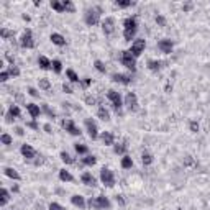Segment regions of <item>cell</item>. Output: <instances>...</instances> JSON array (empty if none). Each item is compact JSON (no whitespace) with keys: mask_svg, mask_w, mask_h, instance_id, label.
Here are the masks:
<instances>
[{"mask_svg":"<svg viewBox=\"0 0 210 210\" xmlns=\"http://www.w3.org/2000/svg\"><path fill=\"white\" fill-rule=\"evenodd\" d=\"M122 62L123 66H127L128 69H135V56L132 54V51H125L122 54Z\"/></svg>","mask_w":210,"mask_h":210,"instance_id":"cell-1","label":"cell"},{"mask_svg":"<svg viewBox=\"0 0 210 210\" xmlns=\"http://www.w3.org/2000/svg\"><path fill=\"white\" fill-rule=\"evenodd\" d=\"M100 177H102V182L107 185H113V182H115V177H113V173H112L110 169H102V174H100Z\"/></svg>","mask_w":210,"mask_h":210,"instance_id":"cell-2","label":"cell"},{"mask_svg":"<svg viewBox=\"0 0 210 210\" xmlns=\"http://www.w3.org/2000/svg\"><path fill=\"white\" fill-rule=\"evenodd\" d=\"M107 97L110 99V102L113 103V107H115L117 110H118V108L122 107V97H120L118 92H115V91H108Z\"/></svg>","mask_w":210,"mask_h":210,"instance_id":"cell-3","label":"cell"},{"mask_svg":"<svg viewBox=\"0 0 210 210\" xmlns=\"http://www.w3.org/2000/svg\"><path fill=\"white\" fill-rule=\"evenodd\" d=\"M144 46H146L144 40H136V41L132 45V54H133V56H140V54L143 53Z\"/></svg>","mask_w":210,"mask_h":210,"instance_id":"cell-4","label":"cell"},{"mask_svg":"<svg viewBox=\"0 0 210 210\" xmlns=\"http://www.w3.org/2000/svg\"><path fill=\"white\" fill-rule=\"evenodd\" d=\"M21 45L25 46V48H33L35 46V41L33 38H31V31H25V35H23V38H21Z\"/></svg>","mask_w":210,"mask_h":210,"instance_id":"cell-5","label":"cell"},{"mask_svg":"<svg viewBox=\"0 0 210 210\" xmlns=\"http://www.w3.org/2000/svg\"><path fill=\"white\" fill-rule=\"evenodd\" d=\"M62 127L66 128L69 133H72V135H79V133H81V130H79V128L74 125V122H72V120H66V122L62 123Z\"/></svg>","mask_w":210,"mask_h":210,"instance_id":"cell-6","label":"cell"},{"mask_svg":"<svg viewBox=\"0 0 210 210\" xmlns=\"http://www.w3.org/2000/svg\"><path fill=\"white\" fill-rule=\"evenodd\" d=\"M21 153H23V156L28 158V159H33V158L36 156V151H35L30 144H23V146H21Z\"/></svg>","mask_w":210,"mask_h":210,"instance_id":"cell-7","label":"cell"},{"mask_svg":"<svg viewBox=\"0 0 210 210\" xmlns=\"http://www.w3.org/2000/svg\"><path fill=\"white\" fill-rule=\"evenodd\" d=\"M97 21H99V13H95L94 10L87 12V15H86V23L87 25H95Z\"/></svg>","mask_w":210,"mask_h":210,"instance_id":"cell-8","label":"cell"},{"mask_svg":"<svg viewBox=\"0 0 210 210\" xmlns=\"http://www.w3.org/2000/svg\"><path fill=\"white\" fill-rule=\"evenodd\" d=\"M113 26H115V20L113 18H105V21H103V31L107 35H110L113 31Z\"/></svg>","mask_w":210,"mask_h":210,"instance_id":"cell-9","label":"cell"},{"mask_svg":"<svg viewBox=\"0 0 210 210\" xmlns=\"http://www.w3.org/2000/svg\"><path fill=\"white\" fill-rule=\"evenodd\" d=\"M91 205H95L97 209H105V207H108L110 204H108V200L105 197H99L97 200H91Z\"/></svg>","mask_w":210,"mask_h":210,"instance_id":"cell-10","label":"cell"},{"mask_svg":"<svg viewBox=\"0 0 210 210\" xmlns=\"http://www.w3.org/2000/svg\"><path fill=\"white\" fill-rule=\"evenodd\" d=\"M26 110H28V113L33 118H36V117H40V113H41V110H40V107L38 105H35V103H28L26 105Z\"/></svg>","mask_w":210,"mask_h":210,"instance_id":"cell-11","label":"cell"},{"mask_svg":"<svg viewBox=\"0 0 210 210\" xmlns=\"http://www.w3.org/2000/svg\"><path fill=\"white\" fill-rule=\"evenodd\" d=\"M86 127H87L89 135H91L92 138H97V127H95V123L92 120H86Z\"/></svg>","mask_w":210,"mask_h":210,"instance_id":"cell-12","label":"cell"},{"mask_svg":"<svg viewBox=\"0 0 210 210\" xmlns=\"http://www.w3.org/2000/svg\"><path fill=\"white\" fill-rule=\"evenodd\" d=\"M125 103L128 105V108H136V105H138V102H136V95L130 92V94L127 95V99H125Z\"/></svg>","mask_w":210,"mask_h":210,"instance_id":"cell-13","label":"cell"},{"mask_svg":"<svg viewBox=\"0 0 210 210\" xmlns=\"http://www.w3.org/2000/svg\"><path fill=\"white\" fill-rule=\"evenodd\" d=\"M81 179H82V182L84 184H87V185H95V177L92 176L91 173H84Z\"/></svg>","mask_w":210,"mask_h":210,"instance_id":"cell-14","label":"cell"},{"mask_svg":"<svg viewBox=\"0 0 210 210\" xmlns=\"http://www.w3.org/2000/svg\"><path fill=\"white\" fill-rule=\"evenodd\" d=\"M51 41H53L54 45H58V46H62L64 43H66V40H64L59 33H53L51 35Z\"/></svg>","mask_w":210,"mask_h":210,"instance_id":"cell-15","label":"cell"},{"mask_svg":"<svg viewBox=\"0 0 210 210\" xmlns=\"http://www.w3.org/2000/svg\"><path fill=\"white\" fill-rule=\"evenodd\" d=\"M125 30L136 31V20L135 18H127V20H125Z\"/></svg>","mask_w":210,"mask_h":210,"instance_id":"cell-16","label":"cell"},{"mask_svg":"<svg viewBox=\"0 0 210 210\" xmlns=\"http://www.w3.org/2000/svg\"><path fill=\"white\" fill-rule=\"evenodd\" d=\"M100 138H102V141H103L105 144H113V135H112V133H108V132H103Z\"/></svg>","mask_w":210,"mask_h":210,"instance_id":"cell-17","label":"cell"},{"mask_svg":"<svg viewBox=\"0 0 210 210\" xmlns=\"http://www.w3.org/2000/svg\"><path fill=\"white\" fill-rule=\"evenodd\" d=\"M38 62H40V66H41L43 69H49V67L53 66V62H51L48 58H45V56H41V58L38 59Z\"/></svg>","mask_w":210,"mask_h":210,"instance_id":"cell-18","label":"cell"},{"mask_svg":"<svg viewBox=\"0 0 210 210\" xmlns=\"http://www.w3.org/2000/svg\"><path fill=\"white\" fill-rule=\"evenodd\" d=\"M72 204H74L76 207H81V209H84V207H86L84 197H81V195H74V197H72Z\"/></svg>","mask_w":210,"mask_h":210,"instance_id":"cell-19","label":"cell"},{"mask_svg":"<svg viewBox=\"0 0 210 210\" xmlns=\"http://www.w3.org/2000/svg\"><path fill=\"white\" fill-rule=\"evenodd\" d=\"M5 174H7V176L8 177H12V179H20V174L17 173V171H15V169H12V168H8V169H5Z\"/></svg>","mask_w":210,"mask_h":210,"instance_id":"cell-20","label":"cell"},{"mask_svg":"<svg viewBox=\"0 0 210 210\" xmlns=\"http://www.w3.org/2000/svg\"><path fill=\"white\" fill-rule=\"evenodd\" d=\"M66 74H67V77H69L71 82H79V76L76 74L72 69H67V71H66Z\"/></svg>","mask_w":210,"mask_h":210,"instance_id":"cell-21","label":"cell"},{"mask_svg":"<svg viewBox=\"0 0 210 210\" xmlns=\"http://www.w3.org/2000/svg\"><path fill=\"white\" fill-rule=\"evenodd\" d=\"M159 48L164 53H171V48H173V45H171V41H161L159 43Z\"/></svg>","mask_w":210,"mask_h":210,"instance_id":"cell-22","label":"cell"},{"mask_svg":"<svg viewBox=\"0 0 210 210\" xmlns=\"http://www.w3.org/2000/svg\"><path fill=\"white\" fill-rule=\"evenodd\" d=\"M113 81H117V82H123V84H127L128 81H130V79H128V76H123V74H115L113 76Z\"/></svg>","mask_w":210,"mask_h":210,"instance_id":"cell-23","label":"cell"},{"mask_svg":"<svg viewBox=\"0 0 210 210\" xmlns=\"http://www.w3.org/2000/svg\"><path fill=\"white\" fill-rule=\"evenodd\" d=\"M51 87V84H49V81L48 79H40V89H43V91H48Z\"/></svg>","mask_w":210,"mask_h":210,"instance_id":"cell-24","label":"cell"},{"mask_svg":"<svg viewBox=\"0 0 210 210\" xmlns=\"http://www.w3.org/2000/svg\"><path fill=\"white\" fill-rule=\"evenodd\" d=\"M132 164H133V161H132V158H128V156H125L123 159H122V166H123L125 169H128V168H132Z\"/></svg>","mask_w":210,"mask_h":210,"instance_id":"cell-25","label":"cell"},{"mask_svg":"<svg viewBox=\"0 0 210 210\" xmlns=\"http://www.w3.org/2000/svg\"><path fill=\"white\" fill-rule=\"evenodd\" d=\"M99 117L102 120H110V113H108L105 108H99Z\"/></svg>","mask_w":210,"mask_h":210,"instance_id":"cell-26","label":"cell"},{"mask_svg":"<svg viewBox=\"0 0 210 210\" xmlns=\"http://www.w3.org/2000/svg\"><path fill=\"white\" fill-rule=\"evenodd\" d=\"M59 177H61V181H72V176H71L67 171H61V173H59Z\"/></svg>","mask_w":210,"mask_h":210,"instance_id":"cell-27","label":"cell"},{"mask_svg":"<svg viewBox=\"0 0 210 210\" xmlns=\"http://www.w3.org/2000/svg\"><path fill=\"white\" fill-rule=\"evenodd\" d=\"M76 151H77L79 154H86L87 153V146H84V144H76Z\"/></svg>","mask_w":210,"mask_h":210,"instance_id":"cell-28","label":"cell"},{"mask_svg":"<svg viewBox=\"0 0 210 210\" xmlns=\"http://www.w3.org/2000/svg\"><path fill=\"white\" fill-rule=\"evenodd\" d=\"M51 7H53L54 10H58V12H62V10H64V4H59V2H53Z\"/></svg>","mask_w":210,"mask_h":210,"instance_id":"cell-29","label":"cell"},{"mask_svg":"<svg viewBox=\"0 0 210 210\" xmlns=\"http://www.w3.org/2000/svg\"><path fill=\"white\" fill-rule=\"evenodd\" d=\"M10 115H12V117H18V115H20V108H18L17 105L10 107Z\"/></svg>","mask_w":210,"mask_h":210,"instance_id":"cell-30","label":"cell"},{"mask_svg":"<svg viewBox=\"0 0 210 210\" xmlns=\"http://www.w3.org/2000/svg\"><path fill=\"white\" fill-rule=\"evenodd\" d=\"M61 158H62V161H64V163H67V164H71V163H72V158L69 156V154H67V153H61Z\"/></svg>","mask_w":210,"mask_h":210,"instance_id":"cell-31","label":"cell"},{"mask_svg":"<svg viewBox=\"0 0 210 210\" xmlns=\"http://www.w3.org/2000/svg\"><path fill=\"white\" fill-rule=\"evenodd\" d=\"M53 69L56 71V72H61V69H62V64L59 61H53Z\"/></svg>","mask_w":210,"mask_h":210,"instance_id":"cell-32","label":"cell"},{"mask_svg":"<svg viewBox=\"0 0 210 210\" xmlns=\"http://www.w3.org/2000/svg\"><path fill=\"white\" fill-rule=\"evenodd\" d=\"M2 143H4V144H10V143H12V138H10L7 133H4V135H2Z\"/></svg>","mask_w":210,"mask_h":210,"instance_id":"cell-33","label":"cell"},{"mask_svg":"<svg viewBox=\"0 0 210 210\" xmlns=\"http://www.w3.org/2000/svg\"><path fill=\"white\" fill-rule=\"evenodd\" d=\"M7 200H8V192H7V190H2V205H5V204H7Z\"/></svg>","mask_w":210,"mask_h":210,"instance_id":"cell-34","label":"cell"},{"mask_svg":"<svg viewBox=\"0 0 210 210\" xmlns=\"http://www.w3.org/2000/svg\"><path fill=\"white\" fill-rule=\"evenodd\" d=\"M64 10H69V12H74V5L71 4V2H64Z\"/></svg>","mask_w":210,"mask_h":210,"instance_id":"cell-35","label":"cell"},{"mask_svg":"<svg viewBox=\"0 0 210 210\" xmlns=\"http://www.w3.org/2000/svg\"><path fill=\"white\" fill-rule=\"evenodd\" d=\"M84 163H86V164H89V166H91V164H94V163H95V158H94V156H86V159H84Z\"/></svg>","mask_w":210,"mask_h":210,"instance_id":"cell-36","label":"cell"},{"mask_svg":"<svg viewBox=\"0 0 210 210\" xmlns=\"http://www.w3.org/2000/svg\"><path fill=\"white\" fill-rule=\"evenodd\" d=\"M133 36H135V31H132V30H125V38H127V40H132Z\"/></svg>","mask_w":210,"mask_h":210,"instance_id":"cell-37","label":"cell"},{"mask_svg":"<svg viewBox=\"0 0 210 210\" xmlns=\"http://www.w3.org/2000/svg\"><path fill=\"white\" fill-rule=\"evenodd\" d=\"M95 67H97V69H99L100 72H105V66H103V64H102L100 61H95Z\"/></svg>","mask_w":210,"mask_h":210,"instance_id":"cell-38","label":"cell"},{"mask_svg":"<svg viewBox=\"0 0 210 210\" xmlns=\"http://www.w3.org/2000/svg\"><path fill=\"white\" fill-rule=\"evenodd\" d=\"M49 210H64V209H62L59 204H51V205H49Z\"/></svg>","mask_w":210,"mask_h":210,"instance_id":"cell-39","label":"cell"},{"mask_svg":"<svg viewBox=\"0 0 210 210\" xmlns=\"http://www.w3.org/2000/svg\"><path fill=\"white\" fill-rule=\"evenodd\" d=\"M151 156H149V154H143V163L144 164H149V163H151Z\"/></svg>","mask_w":210,"mask_h":210,"instance_id":"cell-40","label":"cell"},{"mask_svg":"<svg viewBox=\"0 0 210 210\" xmlns=\"http://www.w3.org/2000/svg\"><path fill=\"white\" fill-rule=\"evenodd\" d=\"M8 72H10L12 76H18V74H20V71H18L17 67H10V71H8Z\"/></svg>","mask_w":210,"mask_h":210,"instance_id":"cell-41","label":"cell"},{"mask_svg":"<svg viewBox=\"0 0 210 210\" xmlns=\"http://www.w3.org/2000/svg\"><path fill=\"white\" fill-rule=\"evenodd\" d=\"M86 102L89 103V105H94V103H95V99H94V97H87Z\"/></svg>","mask_w":210,"mask_h":210,"instance_id":"cell-42","label":"cell"},{"mask_svg":"<svg viewBox=\"0 0 210 210\" xmlns=\"http://www.w3.org/2000/svg\"><path fill=\"white\" fill-rule=\"evenodd\" d=\"M8 74H10V72L4 71V72H2V81H8Z\"/></svg>","mask_w":210,"mask_h":210,"instance_id":"cell-43","label":"cell"},{"mask_svg":"<svg viewBox=\"0 0 210 210\" xmlns=\"http://www.w3.org/2000/svg\"><path fill=\"white\" fill-rule=\"evenodd\" d=\"M43 110H45V112H46V113H48V115H49V117H54V113H53V112H51V110H49V108H48V107H46V105H45V107H43Z\"/></svg>","mask_w":210,"mask_h":210,"instance_id":"cell-44","label":"cell"},{"mask_svg":"<svg viewBox=\"0 0 210 210\" xmlns=\"http://www.w3.org/2000/svg\"><path fill=\"white\" fill-rule=\"evenodd\" d=\"M115 151L117 153H123L125 151V146H115Z\"/></svg>","mask_w":210,"mask_h":210,"instance_id":"cell-45","label":"cell"},{"mask_svg":"<svg viewBox=\"0 0 210 210\" xmlns=\"http://www.w3.org/2000/svg\"><path fill=\"white\" fill-rule=\"evenodd\" d=\"M117 5H120V7H128L130 2H117Z\"/></svg>","mask_w":210,"mask_h":210,"instance_id":"cell-46","label":"cell"},{"mask_svg":"<svg viewBox=\"0 0 210 210\" xmlns=\"http://www.w3.org/2000/svg\"><path fill=\"white\" fill-rule=\"evenodd\" d=\"M62 89H64V92H67V94H71V92H72V89H71L69 86H66V84H64V87H62Z\"/></svg>","mask_w":210,"mask_h":210,"instance_id":"cell-47","label":"cell"},{"mask_svg":"<svg viewBox=\"0 0 210 210\" xmlns=\"http://www.w3.org/2000/svg\"><path fill=\"white\" fill-rule=\"evenodd\" d=\"M149 66H151L153 69H156V67L159 66V62H154V61H151V62H149Z\"/></svg>","mask_w":210,"mask_h":210,"instance_id":"cell-48","label":"cell"},{"mask_svg":"<svg viewBox=\"0 0 210 210\" xmlns=\"http://www.w3.org/2000/svg\"><path fill=\"white\" fill-rule=\"evenodd\" d=\"M28 92H30V94H31V95H35V97H36V95H38L36 89H28Z\"/></svg>","mask_w":210,"mask_h":210,"instance_id":"cell-49","label":"cell"},{"mask_svg":"<svg viewBox=\"0 0 210 210\" xmlns=\"http://www.w3.org/2000/svg\"><path fill=\"white\" fill-rule=\"evenodd\" d=\"M45 130H46V133H51V125L46 123V125H45Z\"/></svg>","mask_w":210,"mask_h":210,"instance_id":"cell-50","label":"cell"},{"mask_svg":"<svg viewBox=\"0 0 210 210\" xmlns=\"http://www.w3.org/2000/svg\"><path fill=\"white\" fill-rule=\"evenodd\" d=\"M190 128H192L194 132H195V130L199 128V125H197V123H194V122H192V123H190Z\"/></svg>","mask_w":210,"mask_h":210,"instance_id":"cell-51","label":"cell"}]
</instances>
